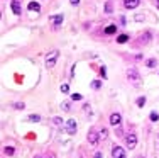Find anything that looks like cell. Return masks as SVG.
I'll return each instance as SVG.
<instances>
[{
  "label": "cell",
  "instance_id": "obj_1",
  "mask_svg": "<svg viewBox=\"0 0 159 158\" xmlns=\"http://www.w3.org/2000/svg\"><path fill=\"white\" fill-rule=\"evenodd\" d=\"M58 56H59V51H58V49H53V51H49L48 55H46V66H48V68H54Z\"/></svg>",
  "mask_w": 159,
  "mask_h": 158
},
{
  "label": "cell",
  "instance_id": "obj_2",
  "mask_svg": "<svg viewBox=\"0 0 159 158\" xmlns=\"http://www.w3.org/2000/svg\"><path fill=\"white\" fill-rule=\"evenodd\" d=\"M127 78H129V82H132V83L140 82V75H139L137 70H129V71H127Z\"/></svg>",
  "mask_w": 159,
  "mask_h": 158
},
{
  "label": "cell",
  "instance_id": "obj_3",
  "mask_svg": "<svg viewBox=\"0 0 159 158\" xmlns=\"http://www.w3.org/2000/svg\"><path fill=\"white\" fill-rule=\"evenodd\" d=\"M125 144H127L129 150H134L135 144H137V136H135V134H129V136L125 138Z\"/></svg>",
  "mask_w": 159,
  "mask_h": 158
},
{
  "label": "cell",
  "instance_id": "obj_4",
  "mask_svg": "<svg viewBox=\"0 0 159 158\" xmlns=\"http://www.w3.org/2000/svg\"><path fill=\"white\" fill-rule=\"evenodd\" d=\"M112 158H125V150L122 146H113V150H112Z\"/></svg>",
  "mask_w": 159,
  "mask_h": 158
},
{
  "label": "cell",
  "instance_id": "obj_5",
  "mask_svg": "<svg viewBox=\"0 0 159 158\" xmlns=\"http://www.w3.org/2000/svg\"><path fill=\"white\" fill-rule=\"evenodd\" d=\"M76 129H78L76 121H75V119H69L68 123H66V133H68V134H75Z\"/></svg>",
  "mask_w": 159,
  "mask_h": 158
},
{
  "label": "cell",
  "instance_id": "obj_6",
  "mask_svg": "<svg viewBox=\"0 0 159 158\" xmlns=\"http://www.w3.org/2000/svg\"><path fill=\"white\" fill-rule=\"evenodd\" d=\"M10 7H12V12H14L15 15H21V14H22V5H21V0H12Z\"/></svg>",
  "mask_w": 159,
  "mask_h": 158
},
{
  "label": "cell",
  "instance_id": "obj_7",
  "mask_svg": "<svg viewBox=\"0 0 159 158\" xmlns=\"http://www.w3.org/2000/svg\"><path fill=\"white\" fill-rule=\"evenodd\" d=\"M120 123H122V116H120L118 112H113V114L110 116V124L115 128V126H118Z\"/></svg>",
  "mask_w": 159,
  "mask_h": 158
},
{
  "label": "cell",
  "instance_id": "obj_8",
  "mask_svg": "<svg viewBox=\"0 0 159 158\" xmlns=\"http://www.w3.org/2000/svg\"><path fill=\"white\" fill-rule=\"evenodd\" d=\"M98 139H100V136H98L97 133L91 129L90 133H88V143H90V144H97V143H98Z\"/></svg>",
  "mask_w": 159,
  "mask_h": 158
},
{
  "label": "cell",
  "instance_id": "obj_9",
  "mask_svg": "<svg viewBox=\"0 0 159 158\" xmlns=\"http://www.w3.org/2000/svg\"><path fill=\"white\" fill-rule=\"evenodd\" d=\"M139 4H140V0H125L124 2V5L127 9H135L139 7Z\"/></svg>",
  "mask_w": 159,
  "mask_h": 158
},
{
  "label": "cell",
  "instance_id": "obj_10",
  "mask_svg": "<svg viewBox=\"0 0 159 158\" xmlns=\"http://www.w3.org/2000/svg\"><path fill=\"white\" fill-rule=\"evenodd\" d=\"M63 19H64V17H63L61 14H59V15H53V17H51V22H53V26H54V27H58V26H61Z\"/></svg>",
  "mask_w": 159,
  "mask_h": 158
},
{
  "label": "cell",
  "instance_id": "obj_11",
  "mask_svg": "<svg viewBox=\"0 0 159 158\" xmlns=\"http://www.w3.org/2000/svg\"><path fill=\"white\" fill-rule=\"evenodd\" d=\"M29 10H32V12H39L41 10V5L37 4V2H29Z\"/></svg>",
  "mask_w": 159,
  "mask_h": 158
},
{
  "label": "cell",
  "instance_id": "obj_12",
  "mask_svg": "<svg viewBox=\"0 0 159 158\" xmlns=\"http://www.w3.org/2000/svg\"><path fill=\"white\" fill-rule=\"evenodd\" d=\"M100 87H102V82H100V80H93V82H91V89L98 90Z\"/></svg>",
  "mask_w": 159,
  "mask_h": 158
},
{
  "label": "cell",
  "instance_id": "obj_13",
  "mask_svg": "<svg viewBox=\"0 0 159 158\" xmlns=\"http://www.w3.org/2000/svg\"><path fill=\"white\" fill-rule=\"evenodd\" d=\"M127 39H129V36H125V34H120L117 38V43H120V44H124L125 41H127Z\"/></svg>",
  "mask_w": 159,
  "mask_h": 158
},
{
  "label": "cell",
  "instance_id": "obj_14",
  "mask_svg": "<svg viewBox=\"0 0 159 158\" xmlns=\"http://www.w3.org/2000/svg\"><path fill=\"white\" fill-rule=\"evenodd\" d=\"M115 31H117V27H115V26H108V27L105 29V34H113Z\"/></svg>",
  "mask_w": 159,
  "mask_h": 158
},
{
  "label": "cell",
  "instance_id": "obj_15",
  "mask_svg": "<svg viewBox=\"0 0 159 158\" xmlns=\"http://www.w3.org/2000/svg\"><path fill=\"white\" fill-rule=\"evenodd\" d=\"M29 121H31V123H39L41 117L37 116V114H32V116H29Z\"/></svg>",
  "mask_w": 159,
  "mask_h": 158
},
{
  "label": "cell",
  "instance_id": "obj_16",
  "mask_svg": "<svg viewBox=\"0 0 159 158\" xmlns=\"http://www.w3.org/2000/svg\"><path fill=\"white\" fill-rule=\"evenodd\" d=\"M4 151L7 153L9 157H12V155H14V153H15V151H14V148H12V146H5V148H4Z\"/></svg>",
  "mask_w": 159,
  "mask_h": 158
},
{
  "label": "cell",
  "instance_id": "obj_17",
  "mask_svg": "<svg viewBox=\"0 0 159 158\" xmlns=\"http://www.w3.org/2000/svg\"><path fill=\"white\" fill-rule=\"evenodd\" d=\"M105 12H107V14H112V2L110 0L105 4Z\"/></svg>",
  "mask_w": 159,
  "mask_h": 158
},
{
  "label": "cell",
  "instance_id": "obj_18",
  "mask_svg": "<svg viewBox=\"0 0 159 158\" xmlns=\"http://www.w3.org/2000/svg\"><path fill=\"white\" fill-rule=\"evenodd\" d=\"M107 134H108V131H107V129H102L100 133H98V136H100V139H107Z\"/></svg>",
  "mask_w": 159,
  "mask_h": 158
},
{
  "label": "cell",
  "instance_id": "obj_19",
  "mask_svg": "<svg viewBox=\"0 0 159 158\" xmlns=\"http://www.w3.org/2000/svg\"><path fill=\"white\" fill-rule=\"evenodd\" d=\"M137 105H139V107H144V105H145V97H139V99H137Z\"/></svg>",
  "mask_w": 159,
  "mask_h": 158
},
{
  "label": "cell",
  "instance_id": "obj_20",
  "mask_svg": "<svg viewBox=\"0 0 159 158\" xmlns=\"http://www.w3.org/2000/svg\"><path fill=\"white\" fill-rule=\"evenodd\" d=\"M149 117H151V121H154V123L159 121V114H158V112H151V116H149Z\"/></svg>",
  "mask_w": 159,
  "mask_h": 158
},
{
  "label": "cell",
  "instance_id": "obj_21",
  "mask_svg": "<svg viewBox=\"0 0 159 158\" xmlns=\"http://www.w3.org/2000/svg\"><path fill=\"white\" fill-rule=\"evenodd\" d=\"M61 107H63V110H71V105H69V102H63Z\"/></svg>",
  "mask_w": 159,
  "mask_h": 158
},
{
  "label": "cell",
  "instance_id": "obj_22",
  "mask_svg": "<svg viewBox=\"0 0 159 158\" xmlns=\"http://www.w3.org/2000/svg\"><path fill=\"white\" fill-rule=\"evenodd\" d=\"M71 99H73V100H81V99H83V95H81V94H73V95H71Z\"/></svg>",
  "mask_w": 159,
  "mask_h": 158
},
{
  "label": "cell",
  "instance_id": "obj_23",
  "mask_svg": "<svg viewBox=\"0 0 159 158\" xmlns=\"http://www.w3.org/2000/svg\"><path fill=\"white\" fill-rule=\"evenodd\" d=\"M156 60H154V58H152V60H149V61H147V66H149V68H152V66H156Z\"/></svg>",
  "mask_w": 159,
  "mask_h": 158
},
{
  "label": "cell",
  "instance_id": "obj_24",
  "mask_svg": "<svg viewBox=\"0 0 159 158\" xmlns=\"http://www.w3.org/2000/svg\"><path fill=\"white\" fill-rule=\"evenodd\" d=\"M68 90H69V87L66 85V83H64V85H61V92H63V94H68Z\"/></svg>",
  "mask_w": 159,
  "mask_h": 158
},
{
  "label": "cell",
  "instance_id": "obj_25",
  "mask_svg": "<svg viewBox=\"0 0 159 158\" xmlns=\"http://www.w3.org/2000/svg\"><path fill=\"white\" fill-rule=\"evenodd\" d=\"M98 71H100V75L103 76V78H107V71H105V66H102V68L98 70Z\"/></svg>",
  "mask_w": 159,
  "mask_h": 158
},
{
  "label": "cell",
  "instance_id": "obj_26",
  "mask_svg": "<svg viewBox=\"0 0 159 158\" xmlns=\"http://www.w3.org/2000/svg\"><path fill=\"white\" fill-rule=\"evenodd\" d=\"M14 107H15V109H19V110H22V109H24V104H14Z\"/></svg>",
  "mask_w": 159,
  "mask_h": 158
},
{
  "label": "cell",
  "instance_id": "obj_27",
  "mask_svg": "<svg viewBox=\"0 0 159 158\" xmlns=\"http://www.w3.org/2000/svg\"><path fill=\"white\" fill-rule=\"evenodd\" d=\"M61 123H63V121L59 119V117H54V124H56V126H59Z\"/></svg>",
  "mask_w": 159,
  "mask_h": 158
},
{
  "label": "cell",
  "instance_id": "obj_28",
  "mask_svg": "<svg viewBox=\"0 0 159 158\" xmlns=\"http://www.w3.org/2000/svg\"><path fill=\"white\" fill-rule=\"evenodd\" d=\"M135 21H144V15H135Z\"/></svg>",
  "mask_w": 159,
  "mask_h": 158
},
{
  "label": "cell",
  "instance_id": "obj_29",
  "mask_svg": "<svg viewBox=\"0 0 159 158\" xmlns=\"http://www.w3.org/2000/svg\"><path fill=\"white\" fill-rule=\"evenodd\" d=\"M69 2H71L73 5H78V4H80V0H69Z\"/></svg>",
  "mask_w": 159,
  "mask_h": 158
},
{
  "label": "cell",
  "instance_id": "obj_30",
  "mask_svg": "<svg viewBox=\"0 0 159 158\" xmlns=\"http://www.w3.org/2000/svg\"><path fill=\"white\" fill-rule=\"evenodd\" d=\"M156 144H158V150H159V134H158V138H156Z\"/></svg>",
  "mask_w": 159,
  "mask_h": 158
},
{
  "label": "cell",
  "instance_id": "obj_31",
  "mask_svg": "<svg viewBox=\"0 0 159 158\" xmlns=\"http://www.w3.org/2000/svg\"><path fill=\"white\" fill-rule=\"evenodd\" d=\"M95 158H102V153H97V155H95Z\"/></svg>",
  "mask_w": 159,
  "mask_h": 158
},
{
  "label": "cell",
  "instance_id": "obj_32",
  "mask_svg": "<svg viewBox=\"0 0 159 158\" xmlns=\"http://www.w3.org/2000/svg\"><path fill=\"white\" fill-rule=\"evenodd\" d=\"M156 5H158V9H159V0H156Z\"/></svg>",
  "mask_w": 159,
  "mask_h": 158
}]
</instances>
